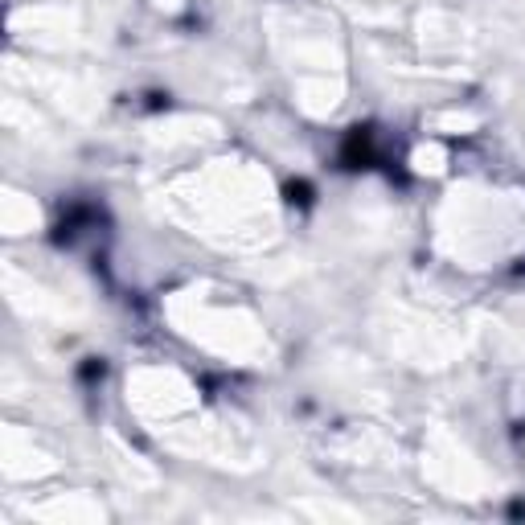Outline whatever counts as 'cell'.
Wrapping results in <instances>:
<instances>
[{
  "label": "cell",
  "instance_id": "obj_1",
  "mask_svg": "<svg viewBox=\"0 0 525 525\" xmlns=\"http://www.w3.org/2000/svg\"><path fill=\"white\" fill-rule=\"evenodd\" d=\"M340 165L345 168H374L382 165V144L374 127H353L340 144Z\"/></svg>",
  "mask_w": 525,
  "mask_h": 525
},
{
  "label": "cell",
  "instance_id": "obj_2",
  "mask_svg": "<svg viewBox=\"0 0 525 525\" xmlns=\"http://www.w3.org/2000/svg\"><path fill=\"white\" fill-rule=\"evenodd\" d=\"M288 202L312 205V185H308V181H292V185H288Z\"/></svg>",
  "mask_w": 525,
  "mask_h": 525
},
{
  "label": "cell",
  "instance_id": "obj_3",
  "mask_svg": "<svg viewBox=\"0 0 525 525\" xmlns=\"http://www.w3.org/2000/svg\"><path fill=\"white\" fill-rule=\"evenodd\" d=\"M78 374H82V382H95V378H103V374H108V366H103L99 357H87V366H82Z\"/></svg>",
  "mask_w": 525,
  "mask_h": 525
}]
</instances>
